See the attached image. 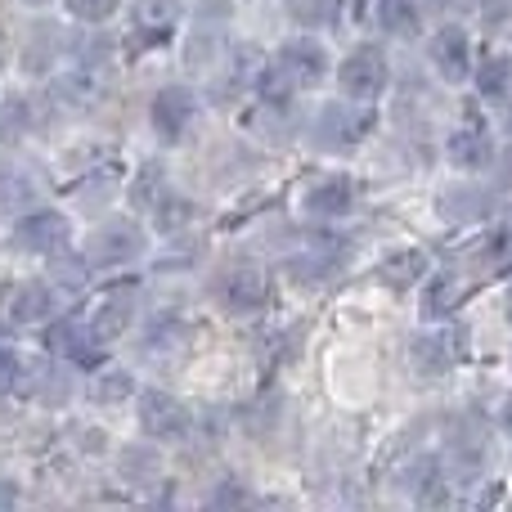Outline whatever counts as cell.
<instances>
[{
  "instance_id": "1",
  "label": "cell",
  "mask_w": 512,
  "mask_h": 512,
  "mask_svg": "<svg viewBox=\"0 0 512 512\" xmlns=\"http://www.w3.org/2000/svg\"><path fill=\"white\" fill-rule=\"evenodd\" d=\"M324 72H328V54H324V45L310 41V36H297V41L279 45V54H274V63L261 72V81H265V95L279 99V104H283V99H288L292 90L324 81Z\"/></svg>"
},
{
  "instance_id": "2",
  "label": "cell",
  "mask_w": 512,
  "mask_h": 512,
  "mask_svg": "<svg viewBox=\"0 0 512 512\" xmlns=\"http://www.w3.org/2000/svg\"><path fill=\"white\" fill-rule=\"evenodd\" d=\"M149 252V239L135 221L117 216V221H104L86 243V265L90 270H113V265H131Z\"/></svg>"
},
{
  "instance_id": "3",
  "label": "cell",
  "mask_w": 512,
  "mask_h": 512,
  "mask_svg": "<svg viewBox=\"0 0 512 512\" xmlns=\"http://www.w3.org/2000/svg\"><path fill=\"white\" fill-rule=\"evenodd\" d=\"M387 81H391V63H387L382 45H360V50H351L342 59V68H337V86H342V95L355 99V104L378 99L382 90H387Z\"/></svg>"
},
{
  "instance_id": "4",
  "label": "cell",
  "mask_w": 512,
  "mask_h": 512,
  "mask_svg": "<svg viewBox=\"0 0 512 512\" xmlns=\"http://www.w3.org/2000/svg\"><path fill=\"white\" fill-rule=\"evenodd\" d=\"M463 351H468V328H459V324L427 328V333H418L414 346H409L418 373H445V369H454V364L463 360Z\"/></svg>"
},
{
  "instance_id": "5",
  "label": "cell",
  "mask_w": 512,
  "mask_h": 512,
  "mask_svg": "<svg viewBox=\"0 0 512 512\" xmlns=\"http://www.w3.org/2000/svg\"><path fill=\"white\" fill-rule=\"evenodd\" d=\"M140 427L153 441H185L194 418L171 391H140Z\"/></svg>"
},
{
  "instance_id": "6",
  "label": "cell",
  "mask_w": 512,
  "mask_h": 512,
  "mask_svg": "<svg viewBox=\"0 0 512 512\" xmlns=\"http://www.w3.org/2000/svg\"><path fill=\"white\" fill-rule=\"evenodd\" d=\"M373 131V113L369 108H351V104H328L324 113L315 117V140L324 149H351L364 135Z\"/></svg>"
},
{
  "instance_id": "7",
  "label": "cell",
  "mask_w": 512,
  "mask_h": 512,
  "mask_svg": "<svg viewBox=\"0 0 512 512\" xmlns=\"http://www.w3.org/2000/svg\"><path fill=\"white\" fill-rule=\"evenodd\" d=\"M216 297H221V306L234 310V315H252V310H261L265 297H270V279H265V270H256V265H234V270L221 274Z\"/></svg>"
},
{
  "instance_id": "8",
  "label": "cell",
  "mask_w": 512,
  "mask_h": 512,
  "mask_svg": "<svg viewBox=\"0 0 512 512\" xmlns=\"http://www.w3.org/2000/svg\"><path fill=\"white\" fill-rule=\"evenodd\" d=\"M149 117H153V131H158L162 140H180V135L194 126V117H198L194 90H189V86H167V90H158V95H153Z\"/></svg>"
},
{
  "instance_id": "9",
  "label": "cell",
  "mask_w": 512,
  "mask_h": 512,
  "mask_svg": "<svg viewBox=\"0 0 512 512\" xmlns=\"http://www.w3.org/2000/svg\"><path fill=\"white\" fill-rule=\"evenodd\" d=\"M427 54H432L436 72H441L445 81H468V72H472V45H468V32H463V27L445 23L441 32L432 36Z\"/></svg>"
},
{
  "instance_id": "10",
  "label": "cell",
  "mask_w": 512,
  "mask_h": 512,
  "mask_svg": "<svg viewBox=\"0 0 512 512\" xmlns=\"http://www.w3.org/2000/svg\"><path fill=\"white\" fill-rule=\"evenodd\" d=\"M14 243L23 252H59L68 243V221L59 212H27L23 221L14 225Z\"/></svg>"
},
{
  "instance_id": "11",
  "label": "cell",
  "mask_w": 512,
  "mask_h": 512,
  "mask_svg": "<svg viewBox=\"0 0 512 512\" xmlns=\"http://www.w3.org/2000/svg\"><path fill=\"white\" fill-rule=\"evenodd\" d=\"M131 319H135V292L131 288H117L108 292L104 301L95 306V315H90V337L95 342H117L122 333H131Z\"/></svg>"
},
{
  "instance_id": "12",
  "label": "cell",
  "mask_w": 512,
  "mask_h": 512,
  "mask_svg": "<svg viewBox=\"0 0 512 512\" xmlns=\"http://www.w3.org/2000/svg\"><path fill=\"white\" fill-rule=\"evenodd\" d=\"M445 153H450V162L459 171H486L490 162H495V144H490V135L481 131V126L454 131L450 140H445Z\"/></svg>"
},
{
  "instance_id": "13",
  "label": "cell",
  "mask_w": 512,
  "mask_h": 512,
  "mask_svg": "<svg viewBox=\"0 0 512 512\" xmlns=\"http://www.w3.org/2000/svg\"><path fill=\"white\" fill-rule=\"evenodd\" d=\"M355 207V185L346 176H324L306 189V212L310 216H346Z\"/></svg>"
},
{
  "instance_id": "14",
  "label": "cell",
  "mask_w": 512,
  "mask_h": 512,
  "mask_svg": "<svg viewBox=\"0 0 512 512\" xmlns=\"http://www.w3.org/2000/svg\"><path fill=\"white\" fill-rule=\"evenodd\" d=\"M5 315H9V324H41V319L54 315V288L50 283H18L9 292Z\"/></svg>"
},
{
  "instance_id": "15",
  "label": "cell",
  "mask_w": 512,
  "mask_h": 512,
  "mask_svg": "<svg viewBox=\"0 0 512 512\" xmlns=\"http://www.w3.org/2000/svg\"><path fill=\"white\" fill-rule=\"evenodd\" d=\"M477 90H481V99H508L512 95V54L495 50V54H486V59H481Z\"/></svg>"
},
{
  "instance_id": "16",
  "label": "cell",
  "mask_w": 512,
  "mask_h": 512,
  "mask_svg": "<svg viewBox=\"0 0 512 512\" xmlns=\"http://www.w3.org/2000/svg\"><path fill=\"white\" fill-rule=\"evenodd\" d=\"M378 23L391 36H418L423 9H418V0H378Z\"/></svg>"
},
{
  "instance_id": "17",
  "label": "cell",
  "mask_w": 512,
  "mask_h": 512,
  "mask_svg": "<svg viewBox=\"0 0 512 512\" xmlns=\"http://www.w3.org/2000/svg\"><path fill=\"white\" fill-rule=\"evenodd\" d=\"M427 274V256L423 252H396L391 261H382L378 279L391 283V288H409V283H418Z\"/></svg>"
},
{
  "instance_id": "18",
  "label": "cell",
  "mask_w": 512,
  "mask_h": 512,
  "mask_svg": "<svg viewBox=\"0 0 512 512\" xmlns=\"http://www.w3.org/2000/svg\"><path fill=\"white\" fill-rule=\"evenodd\" d=\"M32 198H36V180L27 176L23 167H0V207L18 212V207H27Z\"/></svg>"
},
{
  "instance_id": "19",
  "label": "cell",
  "mask_w": 512,
  "mask_h": 512,
  "mask_svg": "<svg viewBox=\"0 0 512 512\" xmlns=\"http://www.w3.org/2000/svg\"><path fill=\"white\" fill-rule=\"evenodd\" d=\"M167 171L158 167V162H149V167L135 176V185H131V203L135 207H162L167 203Z\"/></svg>"
},
{
  "instance_id": "20",
  "label": "cell",
  "mask_w": 512,
  "mask_h": 512,
  "mask_svg": "<svg viewBox=\"0 0 512 512\" xmlns=\"http://www.w3.org/2000/svg\"><path fill=\"white\" fill-rule=\"evenodd\" d=\"M131 396H135V378H131V369H104V373L95 378V400H99V405L117 409V405H126Z\"/></svg>"
},
{
  "instance_id": "21",
  "label": "cell",
  "mask_w": 512,
  "mask_h": 512,
  "mask_svg": "<svg viewBox=\"0 0 512 512\" xmlns=\"http://www.w3.org/2000/svg\"><path fill=\"white\" fill-rule=\"evenodd\" d=\"M32 126V108L23 99H0V144H14Z\"/></svg>"
},
{
  "instance_id": "22",
  "label": "cell",
  "mask_w": 512,
  "mask_h": 512,
  "mask_svg": "<svg viewBox=\"0 0 512 512\" xmlns=\"http://www.w3.org/2000/svg\"><path fill=\"white\" fill-rule=\"evenodd\" d=\"M180 14V0H135V23L153 27V32H167Z\"/></svg>"
},
{
  "instance_id": "23",
  "label": "cell",
  "mask_w": 512,
  "mask_h": 512,
  "mask_svg": "<svg viewBox=\"0 0 512 512\" xmlns=\"http://www.w3.org/2000/svg\"><path fill=\"white\" fill-rule=\"evenodd\" d=\"M180 346H185V328H180L176 319H153L149 337H144V351H149V355H162V351L176 355Z\"/></svg>"
},
{
  "instance_id": "24",
  "label": "cell",
  "mask_w": 512,
  "mask_h": 512,
  "mask_svg": "<svg viewBox=\"0 0 512 512\" xmlns=\"http://www.w3.org/2000/svg\"><path fill=\"white\" fill-rule=\"evenodd\" d=\"M441 212L454 216V221H472V216L490 212V198L486 194H472V189H459V194H445L441 198Z\"/></svg>"
},
{
  "instance_id": "25",
  "label": "cell",
  "mask_w": 512,
  "mask_h": 512,
  "mask_svg": "<svg viewBox=\"0 0 512 512\" xmlns=\"http://www.w3.org/2000/svg\"><path fill=\"white\" fill-rule=\"evenodd\" d=\"M288 270L297 274L301 283H319L324 274H333V270H337V256H333V252H301V256H292Z\"/></svg>"
},
{
  "instance_id": "26",
  "label": "cell",
  "mask_w": 512,
  "mask_h": 512,
  "mask_svg": "<svg viewBox=\"0 0 512 512\" xmlns=\"http://www.w3.org/2000/svg\"><path fill=\"white\" fill-rule=\"evenodd\" d=\"M486 265L490 270H504V265H512V225H499L495 234H490V243H486Z\"/></svg>"
},
{
  "instance_id": "27",
  "label": "cell",
  "mask_w": 512,
  "mask_h": 512,
  "mask_svg": "<svg viewBox=\"0 0 512 512\" xmlns=\"http://www.w3.org/2000/svg\"><path fill=\"white\" fill-rule=\"evenodd\" d=\"M63 9H68L72 18H81V23H104L117 9V0H63Z\"/></svg>"
},
{
  "instance_id": "28",
  "label": "cell",
  "mask_w": 512,
  "mask_h": 512,
  "mask_svg": "<svg viewBox=\"0 0 512 512\" xmlns=\"http://www.w3.org/2000/svg\"><path fill=\"white\" fill-rule=\"evenodd\" d=\"M454 297H459V283H454V279H441V283H432V292H427L423 310H427V315H445V310L454 306Z\"/></svg>"
},
{
  "instance_id": "29",
  "label": "cell",
  "mask_w": 512,
  "mask_h": 512,
  "mask_svg": "<svg viewBox=\"0 0 512 512\" xmlns=\"http://www.w3.org/2000/svg\"><path fill=\"white\" fill-rule=\"evenodd\" d=\"M18 382H23V360H18L9 346H0V396H5V391H14Z\"/></svg>"
},
{
  "instance_id": "30",
  "label": "cell",
  "mask_w": 512,
  "mask_h": 512,
  "mask_svg": "<svg viewBox=\"0 0 512 512\" xmlns=\"http://www.w3.org/2000/svg\"><path fill=\"white\" fill-rule=\"evenodd\" d=\"M292 18L297 23H328V0H292Z\"/></svg>"
},
{
  "instance_id": "31",
  "label": "cell",
  "mask_w": 512,
  "mask_h": 512,
  "mask_svg": "<svg viewBox=\"0 0 512 512\" xmlns=\"http://www.w3.org/2000/svg\"><path fill=\"white\" fill-rule=\"evenodd\" d=\"M248 490H243V486H225L221 490V495H216V504H248Z\"/></svg>"
},
{
  "instance_id": "32",
  "label": "cell",
  "mask_w": 512,
  "mask_h": 512,
  "mask_svg": "<svg viewBox=\"0 0 512 512\" xmlns=\"http://www.w3.org/2000/svg\"><path fill=\"white\" fill-rule=\"evenodd\" d=\"M14 499H18V490H14V486H0V508H9Z\"/></svg>"
},
{
  "instance_id": "33",
  "label": "cell",
  "mask_w": 512,
  "mask_h": 512,
  "mask_svg": "<svg viewBox=\"0 0 512 512\" xmlns=\"http://www.w3.org/2000/svg\"><path fill=\"white\" fill-rule=\"evenodd\" d=\"M504 423L512 427V396H508V405H504Z\"/></svg>"
},
{
  "instance_id": "34",
  "label": "cell",
  "mask_w": 512,
  "mask_h": 512,
  "mask_svg": "<svg viewBox=\"0 0 512 512\" xmlns=\"http://www.w3.org/2000/svg\"><path fill=\"white\" fill-rule=\"evenodd\" d=\"M0 68H5V41H0Z\"/></svg>"
},
{
  "instance_id": "35",
  "label": "cell",
  "mask_w": 512,
  "mask_h": 512,
  "mask_svg": "<svg viewBox=\"0 0 512 512\" xmlns=\"http://www.w3.org/2000/svg\"><path fill=\"white\" fill-rule=\"evenodd\" d=\"M508 319H512V288H508Z\"/></svg>"
},
{
  "instance_id": "36",
  "label": "cell",
  "mask_w": 512,
  "mask_h": 512,
  "mask_svg": "<svg viewBox=\"0 0 512 512\" xmlns=\"http://www.w3.org/2000/svg\"><path fill=\"white\" fill-rule=\"evenodd\" d=\"M27 5H45V0H27Z\"/></svg>"
}]
</instances>
